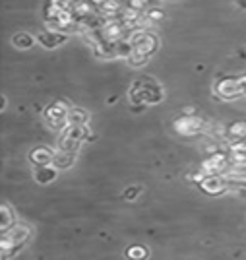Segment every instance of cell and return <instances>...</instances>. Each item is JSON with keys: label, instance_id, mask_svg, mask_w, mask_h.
<instances>
[{"label": "cell", "instance_id": "obj_26", "mask_svg": "<svg viewBox=\"0 0 246 260\" xmlns=\"http://www.w3.org/2000/svg\"><path fill=\"white\" fill-rule=\"evenodd\" d=\"M146 107H148V105H144V103H138V105H130V111H132V113H142V111H144Z\"/></svg>", "mask_w": 246, "mask_h": 260}, {"label": "cell", "instance_id": "obj_7", "mask_svg": "<svg viewBox=\"0 0 246 260\" xmlns=\"http://www.w3.org/2000/svg\"><path fill=\"white\" fill-rule=\"evenodd\" d=\"M227 169H229V153L223 150L214 155H207V159L200 165V171L205 175H225Z\"/></svg>", "mask_w": 246, "mask_h": 260}, {"label": "cell", "instance_id": "obj_15", "mask_svg": "<svg viewBox=\"0 0 246 260\" xmlns=\"http://www.w3.org/2000/svg\"><path fill=\"white\" fill-rule=\"evenodd\" d=\"M37 43V35H31L27 31H20L16 35H12V45L18 49V51H27L31 49L33 45Z\"/></svg>", "mask_w": 246, "mask_h": 260}, {"label": "cell", "instance_id": "obj_1", "mask_svg": "<svg viewBox=\"0 0 246 260\" xmlns=\"http://www.w3.org/2000/svg\"><path fill=\"white\" fill-rule=\"evenodd\" d=\"M128 98H130V105H138V103L157 105L165 98V91H163V87L155 80H151V78H139L128 89Z\"/></svg>", "mask_w": 246, "mask_h": 260}, {"label": "cell", "instance_id": "obj_22", "mask_svg": "<svg viewBox=\"0 0 246 260\" xmlns=\"http://www.w3.org/2000/svg\"><path fill=\"white\" fill-rule=\"evenodd\" d=\"M132 53H134V45H132L130 39H120V41H117V56L128 58Z\"/></svg>", "mask_w": 246, "mask_h": 260}, {"label": "cell", "instance_id": "obj_25", "mask_svg": "<svg viewBox=\"0 0 246 260\" xmlns=\"http://www.w3.org/2000/svg\"><path fill=\"white\" fill-rule=\"evenodd\" d=\"M142 192V186H128L126 190H124V198L126 200H136Z\"/></svg>", "mask_w": 246, "mask_h": 260}, {"label": "cell", "instance_id": "obj_20", "mask_svg": "<svg viewBox=\"0 0 246 260\" xmlns=\"http://www.w3.org/2000/svg\"><path fill=\"white\" fill-rule=\"evenodd\" d=\"M227 134L233 140H246V122L244 120H235L227 126Z\"/></svg>", "mask_w": 246, "mask_h": 260}, {"label": "cell", "instance_id": "obj_16", "mask_svg": "<svg viewBox=\"0 0 246 260\" xmlns=\"http://www.w3.org/2000/svg\"><path fill=\"white\" fill-rule=\"evenodd\" d=\"M76 161V152H62V150H56L54 152L53 165L56 169H70Z\"/></svg>", "mask_w": 246, "mask_h": 260}, {"label": "cell", "instance_id": "obj_2", "mask_svg": "<svg viewBox=\"0 0 246 260\" xmlns=\"http://www.w3.org/2000/svg\"><path fill=\"white\" fill-rule=\"evenodd\" d=\"M31 235V229L23 223H16L10 231L2 233V258L6 260L8 256H14L18 250H22L27 245V239Z\"/></svg>", "mask_w": 246, "mask_h": 260}, {"label": "cell", "instance_id": "obj_9", "mask_svg": "<svg viewBox=\"0 0 246 260\" xmlns=\"http://www.w3.org/2000/svg\"><path fill=\"white\" fill-rule=\"evenodd\" d=\"M200 188H202L205 194L219 196L229 188V183H227L225 175H205V179L202 181Z\"/></svg>", "mask_w": 246, "mask_h": 260}, {"label": "cell", "instance_id": "obj_10", "mask_svg": "<svg viewBox=\"0 0 246 260\" xmlns=\"http://www.w3.org/2000/svg\"><path fill=\"white\" fill-rule=\"evenodd\" d=\"M66 41H68V33L53 31V29H43L37 33V43L45 49H56V47L64 45Z\"/></svg>", "mask_w": 246, "mask_h": 260}, {"label": "cell", "instance_id": "obj_28", "mask_svg": "<svg viewBox=\"0 0 246 260\" xmlns=\"http://www.w3.org/2000/svg\"><path fill=\"white\" fill-rule=\"evenodd\" d=\"M124 2H130V0H124Z\"/></svg>", "mask_w": 246, "mask_h": 260}, {"label": "cell", "instance_id": "obj_13", "mask_svg": "<svg viewBox=\"0 0 246 260\" xmlns=\"http://www.w3.org/2000/svg\"><path fill=\"white\" fill-rule=\"evenodd\" d=\"M126 6L122 4V0H105L101 6H99V12L107 18V20H113V18H120V14Z\"/></svg>", "mask_w": 246, "mask_h": 260}, {"label": "cell", "instance_id": "obj_24", "mask_svg": "<svg viewBox=\"0 0 246 260\" xmlns=\"http://www.w3.org/2000/svg\"><path fill=\"white\" fill-rule=\"evenodd\" d=\"M144 16H146L151 23H155V22H159V20H163V18H165V12L161 10V8H153V10L144 12Z\"/></svg>", "mask_w": 246, "mask_h": 260}, {"label": "cell", "instance_id": "obj_6", "mask_svg": "<svg viewBox=\"0 0 246 260\" xmlns=\"http://www.w3.org/2000/svg\"><path fill=\"white\" fill-rule=\"evenodd\" d=\"M203 126H205V122L198 115H182L174 120V130L181 136H196L202 132Z\"/></svg>", "mask_w": 246, "mask_h": 260}, {"label": "cell", "instance_id": "obj_27", "mask_svg": "<svg viewBox=\"0 0 246 260\" xmlns=\"http://www.w3.org/2000/svg\"><path fill=\"white\" fill-rule=\"evenodd\" d=\"M238 6H240V8H246V0H238Z\"/></svg>", "mask_w": 246, "mask_h": 260}, {"label": "cell", "instance_id": "obj_19", "mask_svg": "<svg viewBox=\"0 0 246 260\" xmlns=\"http://www.w3.org/2000/svg\"><path fill=\"white\" fill-rule=\"evenodd\" d=\"M16 223H18V221H16V216H14V210H10V206L4 202V204H2V219H0V229H2V233L10 231Z\"/></svg>", "mask_w": 246, "mask_h": 260}, {"label": "cell", "instance_id": "obj_17", "mask_svg": "<svg viewBox=\"0 0 246 260\" xmlns=\"http://www.w3.org/2000/svg\"><path fill=\"white\" fill-rule=\"evenodd\" d=\"M225 179L229 183V188H233L236 192H246V175L236 173V171H229L225 173Z\"/></svg>", "mask_w": 246, "mask_h": 260}, {"label": "cell", "instance_id": "obj_4", "mask_svg": "<svg viewBox=\"0 0 246 260\" xmlns=\"http://www.w3.org/2000/svg\"><path fill=\"white\" fill-rule=\"evenodd\" d=\"M72 105L66 103L64 99L53 101L51 105H47L43 111L45 122L54 130H64L68 126V113H70Z\"/></svg>", "mask_w": 246, "mask_h": 260}, {"label": "cell", "instance_id": "obj_23", "mask_svg": "<svg viewBox=\"0 0 246 260\" xmlns=\"http://www.w3.org/2000/svg\"><path fill=\"white\" fill-rule=\"evenodd\" d=\"M150 58L151 56H148V54H144V53H134L130 54L128 58H126V62H128L130 66H134V68H139V66H146L148 62H150Z\"/></svg>", "mask_w": 246, "mask_h": 260}, {"label": "cell", "instance_id": "obj_18", "mask_svg": "<svg viewBox=\"0 0 246 260\" xmlns=\"http://www.w3.org/2000/svg\"><path fill=\"white\" fill-rule=\"evenodd\" d=\"M89 122V113L82 107H72L68 113V124H80V126H87Z\"/></svg>", "mask_w": 246, "mask_h": 260}, {"label": "cell", "instance_id": "obj_5", "mask_svg": "<svg viewBox=\"0 0 246 260\" xmlns=\"http://www.w3.org/2000/svg\"><path fill=\"white\" fill-rule=\"evenodd\" d=\"M132 45H134V51L136 53H144L148 56H153L155 51L159 49V39L155 33H151L150 29H139V31L130 33L128 37Z\"/></svg>", "mask_w": 246, "mask_h": 260}, {"label": "cell", "instance_id": "obj_8", "mask_svg": "<svg viewBox=\"0 0 246 260\" xmlns=\"http://www.w3.org/2000/svg\"><path fill=\"white\" fill-rule=\"evenodd\" d=\"M215 93L223 99H235L240 95V84L238 76H225L219 78L215 84Z\"/></svg>", "mask_w": 246, "mask_h": 260}, {"label": "cell", "instance_id": "obj_11", "mask_svg": "<svg viewBox=\"0 0 246 260\" xmlns=\"http://www.w3.org/2000/svg\"><path fill=\"white\" fill-rule=\"evenodd\" d=\"M29 159L35 167H43V165H53L54 159V152L45 148V146H39V148H33L29 152Z\"/></svg>", "mask_w": 246, "mask_h": 260}, {"label": "cell", "instance_id": "obj_3", "mask_svg": "<svg viewBox=\"0 0 246 260\" xmlns=\"http://www.w3.org/2000/svg\"><path fill=\"white\" fill-rule=\"evenodd\" d=\"M89 128L80 126V124H68L64 130H60V138H58V150L62 152H78V148L82 146V142L87 140Z\"/></svg>", "mask_w": 246, "mask_h": 260}, {"label": "cell", "instance_id": "obj_12", "mask_svg": "<svg viewBox=\"0 0 246 260\" xmlns=\"http://www.w3.org/2000/svg\"><path fill=\"white\" fill-rule=\"evenodd\" d=\"M91 49L97 58H117V43H113V41L101 39L91 45Z\"/></svg>", "mask_w": 246, "mask_h": 260}, {"label": "cell", "instance_id": "obj_14", "mask_svg": "<svg viewBox=\"0 0 246 260\" xmlns=\"http://www.w3.org/2000/svg\"><path fill=\"white\" fill-rule=\"evenodd\" d=\"M58 177V169L54 165H43V167H35V173H33V179L39 184H49L53 183L54 179Z\"/></svg>", "mask_w": 246, "mask_h": 260}, {"label": "cell", "instance_id": "obj_21", "mask_svg": "<svg viewBox=\"0 0 246 260\" xmlns=\"http://www.w3.org/2000/svg\"><path fill=\"white\" fill-rule=\"evenodd\" d=\"M148 256H150V250L144 245H132L126 249V258L128 260H146Z\"/></svg>", "mask_w": 246, "mask_h": 260}]
</instances>
